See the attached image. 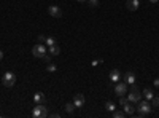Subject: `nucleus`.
I'll return each instance as SVG.
<instances>
[{"label":"nucleus","mask_w":159,"mask_h":118,"mask_svg":"<svg viewBox=\"0 0 159 118\" xmlns=\"http://www.w3.org/2000/svg\"><path fill=\"white\" fill-rule=\"evenodd\" d=\"M119 78H121V74H119V70H118V69H113V70L110 72V81L118 83Z\"/></svg>","instance_id":"11"},{"label":"nucleus","mask_w":159,"mask_h":118,"mask_svg":"<svg viewBox=\"0 0 159 118\" xmlns=\"http://www.w3.org/2000/svg\"><path fill=\"white\" fill-rule=\"evenodd\" d=\"M119 97H121V99H119V105H121V107H123L124 104H127V102H129V99H127V97H124V96H119Z\"/></svg>","instance_id":"23"},{"label":"nucleus","mask_w":159,"mask_h":118,"mask_svg":"<svg viewBox=\"0 0 159 118\" xmlns=\"http://www.w3.org/2000/svg\"><path fill=\"white\" fill-rule=\"evenodd\" d=\"M76 2H80V3H86L88 0H76Z\"/></svg>","instance_id":"30"},{"label":"nucleus","mask_w":159,"mask_h":118,"mask_svg":"<svg viewBox=\"0 0 159 118\" xmlns=\"http://www.w3.org/2000/svg\"><path fill=\"white\" fill-rule=\"evenodd\" d=\"M2 59H3V51L0 49V61H2Z\"/></svg>","instance_id":"28"},{"label":"nucleus","mask_w":159,"mask_h":118,"mask_svg":"<svg viewBox=\"0 0 159 118\" xmlns=\"http://www.w3.org/2000/svg\"><path fill=\"white\" fill-rule=\"evenodd\" d=\"M33 100H35V104H43L45 94L43 93H35V94H33Z\"/></svg>","instance_id":"14"},{"label":"nucleus","mask_w":159,"mask_h":118,"mask_svg":"<svg viewBox=\"0 0 159 118\" xmlns=\"http://www.w3.org/2000/svg\"><path fill=\"white\" fill-rule=\"evenodd\" d=\"M2 83H3V86L11 88L16 83V74H14V72H11V70H7L3 74V77H2Z\"/></svg>","instance_id":"2"},{"label":"nucleus","mask_w":159,"mask_h":118,"mask_svg":"<svg viewBox=\"0 0 159 118\" xmlns=\"http://www.w3.org/2000/svg\"><path fill=\"white\" fill-rule=\"evenodd\" d=\"M32 54L35 56V58H43V56L46 54V46H45L43 43L35 45V46L32 48Z\"/></svg>","instance_id":"5"},{"label":"nucleus","mask_w":159,"mask_h":118,"mask_svg":"<svg viewBox=\"0 0 159 118\" xmlns=\"http://www.w3.org/2000/svg\"><path fill=\"white\" fill-rule=\"evenodd\" d=\"M84 102H86V99H84L83 94H75V97H73V104H75V107L76 109H81Z\"/></svg>","instance_id":"9"},{"label":"nucleus","mask_w":159,"mask_h":118,"mask_svg":"<svg viewBox=\"0 0 159 118\" xmlns=\"http://www.w3.org/2000/svg\"><path fill=\"white\" fill-rule=\"evenodd\" d=\"M151 105H153V107H159V97H157V96H153Z\"/></svg>","instance_id":"21"},{"label":"nucleus","mask_w":159,"mask_h":118,"mask_svg":"<svg viewBox=\"0 0 159 118\" xmlns=\"http://www.w3.org/2000/svg\"><path fill=\"white\" fill-rule=\"evenodd\" d=\"M48 13L51 18H62V10L58 7V5H49V8H48Z\"/></svg>","instance_id":"7"},{"label":"nucleus","mask_w":159,"mask_h":118,"mask_svg":"<svg viewBox=\"0 0 159 118\" xmlns=\"http://www.w3.org/2000/svg\"><path fill=\"white\" fill-rule=\"evenodd\" d=\"M115 93L118 94V96H124V94H127V83L126 81L115 83Z\"/></svg>","instance_id":"6"},{"label":"nucleus","mask_w":159,"mask_h":118,"mask_svg":"<svg viewBox=\"0 0 159 118\" xmlns=\"http://www.w3.org/2000/svg\"><path fill=\"white\" fill-rule=\"evenodd\" d=\"M123 107H124V113H126V115H134L135 107L132 105V102H127V104H124Z\"/></svg>","instance_id":"12"},{"label":"nucleus","mask_w":159,"mask_h":118,"mask_svg":"<svg viewBox=\"0 0 159 118\" xmlns=\"http://www.w3.org/2000/svg\"><path fill=\"white\" fill-rule=\"evenodd\" d=\"M137 104H139V105H137V109H135V110H137V113H139L140 116H148V115L151 113L153 105H151V104H150L146 99H143V100L140 99Z\"/></svg>","instance_id":"1"},{"label":"nucleus","mask_w":159,"mask_h":118,"mask_svg":"<svg viewBox=\"0 0 159 118\" xmlns=\"http://www.w3.org/2000/svg\"><path fill=\"white\" fill-rule=\"evenodd\" d=\"M51 116H53V118H59L61 115H59V113H51Z\"/></svg>","instance_id":"27"},{"label":"nucleus","mask_w":159,"mask_h":118,"mask_svg":"<svg viewBox=\"0 0 159 118\" xmlns=\"http://www.w3.org/2000/svg\"><path fill=\"white\" fill-rule=\"evenodd\" d=\"M32 116L33 118H45V116H48L46 107H45L43 104H37L35 107H33V110H32Z\"/></svg>","instance_id":"3"},{"label":"nucleus","mask_w":159,"mask_h":118,"mask_svg":"<svg viewBox=\"0 0 159 118\" xmlns=\"http://www.w3.org/2000/svg\"><path fill=\"white\" fill-rule=\"evenodd\" d=\"M153 83H154V86H156V88H159V78H156V80L153 81Z\"/></svg>","instance_id":"26"},{"label":"nucleus","mask_w":159,"mask_h":118,"mask_svg":"<svg viewBox=\"0 0 159 118\" xmlns=\"http://www.w3.org/2000/svg\"><path fill=\"white\" fill-rule=\"evenodd\" d=\"M105 109L108 112H113V110H116V105H115V102H111V100H107V102H105Z\"/></svg>","instance_id":"16"},{"label":"nucleus","mask_w":159,"mask_h":118,"mask_svg":"<svg viewBox=\"0 0 159 118\" xmlns=\"http://www.w3.org/2000/svg\"><path fill=\"white\" fill-rule=\"evenodd\" d=\"M37 40H38V43H45V40H46V37H45L43 33H42V35H38V38H37Z\"/></svg>","instance_id":"24"},{"label":"nucleus","mask_w":159,"mask_h":118,"mask_svg":"<svg viewBox=\"0 0 159 118\" xmlns=\"http://www.w3.org/2000/svg\"><path fill=\"white\" fill-rule=\"evenodd\" d=\"M124 81L127 83V85H135V81H137V78H135V74L132 70H129L124 74Z\"/></svg>","instance_id":"8"},{"label":"nucleus","mask_w":159,"mask_h":118,"mask_svg":"<svg viewBox=\"0 0 159 118\" xmlns=\"http://www.w3.org/2000/svg\"><path fill=\"white\" fill-rule=\"evenodd\" d=\"M75 104H73V102H69V104H65V112H67V113H73V112H75Z\"/></svg>","instance_id":"17"},{"label":"nucleus","mask_w":159,"mask_h":118,"mask_svg":"<svg viewBox=\"0 0 159 118\" xmlns=\"http://www.w3.org/2000/svg\"><path fill=\"white\" fill-rule=\"evenodd\" d=\"M43 61H45V62H49V61H51V54H48V53H46V54L43 56Z\"/></svg>","instance_id":"25"},{"label":"nucleus","mask_w":159,"mask_h":118,"mask_svg":"<svg viewBox=\"0 0 159 118\" xmlns=\"http://www.w3.org/2000/svg\"><path fill=\"white\" fill-rule=\"evenodd\" d=\"M148 2H150V3H157L159 0H148Z\"/></svg>","instance_id":"29"},{"label":"nucleus","mask_w":159,"mask_h":118,"mask_svg":"<svg viewBox=\"0 0 159 118\" xmlns=\"http://www.w3.org/2000/svg\"><path fill=\"white\" fill-rule=\"evenodd\" d=\"M146 100H151L153 99V96H154V93H153V89H150V88H145L143 89V94H142Z\"/></svg>","instance_id":"13"},{"label":"nucleus","mask_w":159,"mask_h":118,"mask_svg":"<svg viewBox=\"0 0 159 118\" xmlns=\"http://www.w3.org/2000/svg\"><path fill=\"white\" fill-rule=\"evenodd\" d=\"M113 116L115 118H124V116H127L126 113H124V110L121 112V110H113Z\"/></svg>","instance_id":"18"},{"label":"nucleus","mask_w":159,"mask_h":118,"mask_svg":"<svg viewBox=\"0 0 159 118\" xmlns=\"http://www.w3.org/2000/svg\"><path fill=\"white\" fill-rule=\"evenodd\" d=\"M45 45L46 46H53V45H56V40L53 37H46V40H45Z\"/></svg>","instance_id":"19"},{"label":"nucleus","mask_w":159,"mask_h":118,"mask_svg":"<svg viewBox=\"0 0 159 118\" xmlns=\"http://www.w3.org/2000/svg\"><path fill=\"white\" fill-rule=\"evenodd\" d=\"M46 70L48 72H56V70H58V67H56V64H48Z\"/></svg>","instance_id":"22"},{"label":"nucleus","mask_w":159,"mask_h":118,"mask_svg":"<svg viewBox=\"0 0 159 118\" xmlns=\"http://www.w3.org/2000/svg\"><path fill=\"white\" fill-rule=\"evenodd\" d=\"M126 8H127L129 11L139 10V0H127V2H126Z\"/></svg>","instance_id":"10"},{"label":"nucleus","mask_w":159,"mask_h":118,"mask_svg":"<svg viewBox=\"0 0 159 118\" xmlns=\"http://www.w3.org/2000/svg\"><path fill=\"white\" fill-rule=\"evenodd\" d=\"M127 99H129V102H132V104H137L139 100L142 99V94H140V91L137 88H132L130 89V93H127Z\"/></svg>","instance_id":"4"},{"label":"nucleus","mask_w":159,"mask_h":118,"mask_svg":"<svg viewBox=\"0 0 159 118\" xmlns=\"http://www.w3.org/2000/svg\"><path fill=\"white\" fill-rule=\"evenodd\" d=\"M88 5L91 8H97L99 7V0H88Z\"/></svg>","instance_id":"20"},{"label":"nucleus","mask_w":159,"mask_h":118,"mask_svg":"<svg viewBox=\"0 0 159 118\" xmlns=\"http://www.w3.org/2000/svg\"><path fill=\"white\" fill-rule=\"evenodd\" d=\"M61 53V48L58 46V45H53V46H49V54L51 56H58Z\"/></svg>","instance_id":"15"}]
</instances>
